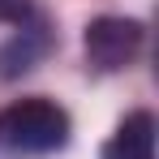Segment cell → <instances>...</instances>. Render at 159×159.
I'll return each mask as SVG.
<instances>
[{
    "instance_id": "obj_1",
    "label": "cell",
    "mask_w": 159,
    "mask_h": 159,
    "mask_svg": "<svg viewBox=\"0 0 159 159\" xmlns=\"http://www.w3.org/2000/svg\"><path fill=\"white\" fill-rule=\"evenodd\" d=\"M69 112L52 99H17L0 112L4 155H52L69 146Z\"/></svg>"
},
{
    "instance_id": "obj_2",
    "label": "cell",
    "mask_w": 159,
    "mask_h": 159,
    "mask_svg": "<svg viewBox=\"0 0 159 159\" xmlns=\"http://www.w3.org/2000/svg\"><path fill=\"white\" fill-rule=\"evenodd\" d=\"M142 39H146V30L142 22H133V17H95L90 26H86V60H90V69H99V73H116V69H129L138 52H142Z\"/></svg>"
},
{
    "instance_id": "obj_3",
    "label": "cell",
    "mask_w": 159,
    "mask_h": 159,
    "mask_svg": "<svg viewBox=\"0 0 159 159\" xmlns=\"http://www.w3.org/2000/svg\"><path fill=\"white\" fill-rule=\"evenodd\" d=\"M103 159H155V116L129 112L103 142Z\"/></svg>"
},
{
    "instance_id": "obj_4",
    "label": "cell",
    "mask_w": 159,
    "mask_h": 159,
    "mask_svg": "<svg viewBox=\"0 0 159 159\" xmlns=\"http://www.w3.org/2000/svg\"><path fill=\"white\" fill-rule=\"evenodd\" d=\"M48 26L43 22H26L17 39H9L4 48H0V78H22L26 69L39 65V56L48 52Z\"/></svg>"
},
{
    "instance_id": "obj_5",
    "label": "cell",
    "mask_w": 159,
    "mask_h": 159,
    "mask_svg": "<svg viewBox=\"0 0 159 159\" xmlns=\"http://www.w3.org/2000/svg\"><path fill=\"white\" fill-rule=\"evenodd\" d=\"M30 17H34V0H0V22L26 26Z\"/></svg>"
}]
</instances>
